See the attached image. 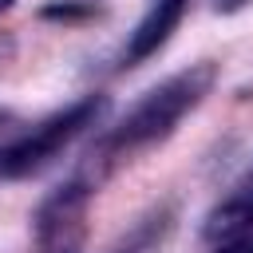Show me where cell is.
Returning a JSON list of instances; mask_svg holds the SVG:
<instances>
[{"instance_id":"cell-2","label":"cell","mask_w":253,"mask_h":253,"mask_svg":"<svg viewBox=\"0 0 253 253\" xmlns=\"http://www.w3.org/2000/svg\"><path fill=\"white\" fill-rule=\"evenodd\" d=\"M107 115V95H83L79 103L63 107L59 115L43 119L32 134L0 146V178H28L40 174L43 166H51L87 126H95Z\"/></svg>"},{"instance_id":"cell-1","label":"cell","mask_w":253,"mask_h":253,"mask_svg":"<svg viewBox=\"0 0 253 253\" xmlns=\"http://www.w3.org/2000/svg\"><path fill=\"white\" fill-rule=\"evenodd\" d=\"M213 83H217V67H213L210 59H202V63L182 67L178 75H170V79L158 83L154 91H146L142 103H138L115 130H107V134L87 150V158H83V166H79V178H87V182L99 190L130 154H138V150L170 138L174 126L213 91Z\"/></svg>"},{"instance_id":"cell-9","label":"cell","mask_w":253,"mask_h":253,"mask_svg":"<svg viewBox=\"0 0 253 253\" xmlns=\"http://www.w3.org/2000/svg\"><path fill=\"white\" fill-rule=\"evenodd\" d=\"M12 4H16V0H0V12H8V8H12Z\"/></svg>"},{"instance_id":"cell-7","label":"cell","mask_w":253,"mask_h":253,"mask_svg":"<svg viewBox=\"0 0 253 253\" xmlns=\"http://www.w3.org/2000/svg\"><path fill=\"white\" fill-rule=\"evenodd\" d=\"M217 253H253V233H249V229H245V233H233L229 241L217 245Z\"/></svg>"},{"instance_id":"cell-4","label":"cell","mask_w":253,"mask_h":253,"mask_svg":"<svg viewBox=\"0 0 253 253\" xmlns=\"http://www.w3.org/2000/svg\"><path fill=\"white\" fill-rule=\"evenodd\" d=\"M186 4H190V0H154L150 12H146V16L138 20V28L130 32L126 51H123V63H126V67H138L142 59H150V55L170 40V32L178 28Z\"/></svg>"},{"instance_id":"cell-6","label":"cell","mask_w":253,"mask_h":253,"mask_svg":"<svg viewBox=\"0 0 253 253\" xmlns=\"http://www.w3.org/2000/svg\"><path fill=\"white\" fill-rule=\"evenodd\" d=\"M40 16H43V20H63V24H71V20L99 16V4H91V0H51V4L40 8Z\"/></svg>"},{"instance_id":"cell-3","label":"cell","mask_w":253,"mask_h":253,"mask_svg":"<svg viewBox=\"0 0 253 253\" xmlns=\"http://www.w3.org/2000/svg\"><path fill=\"white\" fill-rule=\"evenodd\" d=\"M95 186L87 178H67L63 186H55L32 213V229H36V245L40 253H79L83 233H87V206H91Z\"/></svg>"},{"instance_id":"cell-8","label":"cell","mask_w":253,"mask_h":253,"mask_svg":"<svg viewBox=\"0 0 253 253\" xmlns=\"http://www.w3.org/2000/svg\"><path fill=\"white\" fill-rule=\"evenodd\" d=\"M249 4H253V0H213V8L225 12V16H229V12H241V8H249Z\"/></svg>"},{"instance_id":"cell-5","label":"cell","mask_w":253,"mask_h":253,"mask_svg":"<svg viewBox=\"0 0 253 253\" xmlns=\"http://www.w3.org/2000/svg\"><path fill=\"white\" fill-rule=\"evenodd\" d=\"M253 229V174L206 217V237H233Z\"/></svg>"}]
</instances>
